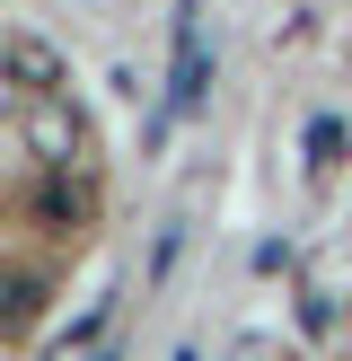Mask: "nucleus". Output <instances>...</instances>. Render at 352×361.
<instances>
[{"mask_svg": "<svg viewBox=\"0 0 352 361\" xmlns=\"http://www.w3.org/2000/svg\"><path fill=\"white\" fill-rule=\"evenodd\" d=\"M176 361H194V353H176Z\"/></svg>", "mask_w": 352, "mask_h": 361, "instance_id": "8", "label": "nucleus"}, {"mask_svg": "<svg viewBox=\"0 0 352 361\" xmlns=\"http://www.w3.org/2000/svg\"><path fill=\"white\" fill-rule=\"evenodd\" d=\"M18 123H27V150L44 159V168H70V159L88 150V123H80V106H70L62 88H44V97H27V115H18Z\"/></svg>", "mask_w": 352, "mask_h": 361, "instance_id": "1", "label": "nucleus"}, {"mask_svg": "<svg viewBox=\"0 0 352 361\" xmlns=\"http://www.w3.org/2000/svg\"><path fill=\"white\" fill-rule=\"evenodd\" d=\"M229 361H264V344H256V335H246V344H238V353H229Z\"/></svg>", "mask_w": 352, "mask_h": 361, "instance_id": "7", "label": "nucleus"}, {"mask_svg": "<svg viewBox=\"0 0 352 361\" xmlns=\"http://www.w3.org/2000/svg\"><path fill=\"white\" fill-rule=\"evenodd\" d=\"M334 159H344V123L317 115V123H308V168H334Z\"/></svg>", "mask_w": 352, "mask_h": 361, "instance_id": "6", "label": "nucleus"}, {"mask_svg": "<svg viewBox=\"0 0 352 361\" xmlns=\"http://www.w3.org/2000/svg\"><path fill=\"white\" fill-rule=\"evenodd\" d=\"M44 317V274H0V335H27Z\"/></svg>", "mask_w": 352, "mask_h": 361, "instance_id": "4", "label": "nucleus"}, {"mask_svg": "<svg viewBox=\"0 0 352 361\" xmlns=\"http://www.w3.org/2000/svg\"><path fill=\"white\" fill-rule=\"evenodd\" d=\"M35 212H44L53 229H80V221H88V185H70V168H44V194H35Z\"/></svg>", "mask_w": 352, "mask_h": 361, "instance_id": "5", "label": "nucleus"}, {"mask_svg": "<svg viewBox=\"0 0 352 361\" xmlns=\"http://www.w3.org/2000/svg\"><path fill=\"white\" fill-rule=\"evenodd\" d=\"M211 88V53H203V18H176V71H168V115H194Z\"/></svg>", "mask_w": 352, "mask_h": 361, "instance_id": "2", "label": "nucleus"}, {"mask_svg": "<svg viewBox=\"0 0 352 361\" xmlns=\"http://www.w3.org/2000/svg\"><path fill=\"white\" fill-rule=\"evenodd\" d=\"M0 71H9L27 97H44V88H62V53L44 44V35H0Z\"/></svg>", "mask_w": 352, "mask_h": 361, "instance_id": "3", "label": "nucleus"}]
</instances>
